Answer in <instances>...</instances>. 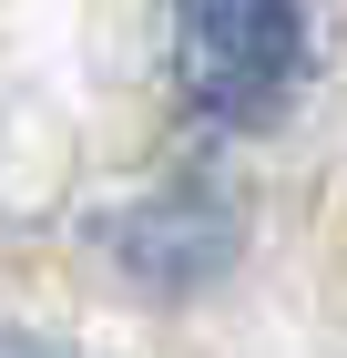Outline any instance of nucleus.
Masks as SVG:
<instances>
[{
	"mask_svg": "<svg viewBox=\"0 0 347 358\" xmlns=\"http://www.w3.org/2000/svg\"><path fill=\"white\" fill-rule=\"evenodd\" d=\"M307 0H174V83L205 123L256 134L307 92Z\"/></svg>",
	"mask_w": 347,
	"mask_h": 358,
	"instance_id": "nucleus-1",
	"label": "nucleus"
},
{
	"mask_svg": "<svg viewBox=\"0 0 347 358\" xmlns=\"http://www.w3.org/2000/svg\"><path fill=\"white\" fill-rule=\"evenodd\" d=\"M0 358H72V348H52V338H0Z\"/></svg>",
	"mask_w": 347,
	"mask_h": 358,
	"instance_id": "nucleus-2",
	"label": "nucleus"
}]
</instances>
